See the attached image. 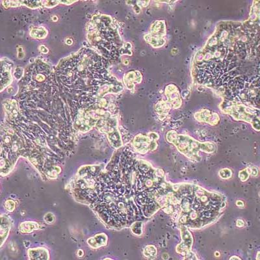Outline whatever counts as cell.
<instances>
[{"label": "cell", "instance_id": "cell-10", "mask_svg": "<svg viewBox=\"0 0 260 260\" xmlns=\"http://www.w3.org/2000/svg\"><path fill=\"white\" fill-rule=\"evenodd\" d=\"M48 35V31L43 27L33 28L30 31V35L35 38H44Z\"/></svg>", "mask_w": 260, "mask_h": 260}, {"label": "cell", "instance_id": "cell-3", "mask_svg": "<svg viewBox=\"0 0 260 260\" xmlns=\"http://www.w3.org/2000/svg\"><path fill=\"white\" fill-rule=\"evenodd\" d=\"M181 242L176 247V252L180 254L185 256L189 251L191 250L193 242V238L191 233L186 226H181L180 228Z\"/></svg>", "mask_w": 260, "mask_h": 260}, {"label": "cell", "instance_id": "cell-7", "mask_svg": "<svg viewBox=\"0 0 260 260\" xmlns=\"http://www.w3.org/2000/svg\"><path fill=\"white\" fill-rule=\"evenodd\" d=\"M88 244L94 248L106 245L107 242V237L105 233L97 234L94 237L90 238L87 240Z\"/></svg>", "mask_w": 260, "mask_h": 260}, {"label": "cell", "instance_id": "cell-12", "mask_svg": "<svg viewBox=\"0 0 260 260\" xmlns=\"http://www.w3.org/2000/svg\"><path fill=\"white\" fill-rule=\"evenodd\" d=\"M144 256L149 259H154L157 255V248L154 245H147L143 251Z\"/></svg>", "mask_w": 260, "mask_h": 260}, {"label": "cell", "instance_id": "cell-23", "mask_svg": "<svg viewBox=\"0 0 260 260\" xmlns=\"http://www.w3.org/2000/svg\"><path fill=\"white\" fill-rule=\"evenodd\" d=\"M236 225H237V227H239V228L243 227V226H245V222L243 221L242 219H238V220H237Z\"/></svg>", "mask_w": 260, "mask_h": 260}, {"label": "cell", "instance_id": "cell-27", "mask_svg": "<svg viewBox=\"0 0 260 260\" xmlns=\"http://www.w3.org/2000/svg\"><path fill=\"white\" fill-rule=\"evenodd\" d=\"M230 259H241L239 257H237L236 256H233L230 258Z\"/></svg>", "mask_w": 260, "mask_h": 260}, {"label": "cell", "instance_id": "cell-19", "mask_svg": "<svg viewBox=\"0 0 260 260\" xmlns=\"http://www.w3.org/2000/svg\"><path fill=\"white\" fill-rule=\"evenodd\" d=\"M59 3V2H57V1H47V2H43V3H44V5L45 6V7H48V8H52V7H55V6H56Z\"/></svg>", "mask_w": 260, "mask_h": 260}, {"label": "cell", "instance_id": "cell-11", "mask_svg": "<svg viewBox=\"0 0 260 260\" xmlns=\"http://www.w3.org/2000/svg\"><path fill=\"white\" fill-rule=\"evenodd\" d=\"M38 226L37 223L33 222H23L22 224H20L19 230L20 232L24 233H30L33 232V230H38Z\"/></svg>", "mask_w": 260, "mask_h": 260}, {"label": "cell", "instance_id": "cell-1", "mask_svg": "<svg viewBox=\"0 0 260 260\" xmlns=\"http://www.w3.org/2000/svg\"><path fill=\"white\" fill-rule=\"evenodd\" d=\"M166 139L168 141L174 144L180 152L186 157L196 161L201 158L199 152L213 153L215 150V146L211 142H200L187 135H179L174 131L168 132Z\"/></svg>", "mask_w": 260, "mask_h": 260}, {"label": "cell", "instance_id": "cell-13", "mask_svg": "<svg viewBox=\"0 0 260 260\" xmlns=\"http://www.w3.org/2000/svg\"><path fill=\"white\" fill-rule=\"evenodd\" d=\"M131 230L133 234L136 236H141L142 233V221H136L131 224Z\"/></svg>", "mask_w": 260, "mask_h": 260}, {"label": "cell", "instance_id": "cell-17", "mask_svg": "<svg viewBox=\"0 0 260 260\" xmlns=\"http://www.w3.org/2000/svg\"><path fill=\"white\" fill-rule=\"evenodd\" d=\"M23 73V70L21 68V67H17V69H15L14 75L16 79H21V78L22 76Z\"/></svg>", "mask_w": 260, "mask_h": 260}, {"label": "cell", "instance_id": "cell-29", "mask_svg": "<svg viewBox=\"0 0 260 260\" xmlns=\"http://www.w3.org/2000/svg\"><path fill=\"white\" fill-rule=\"evenodd\" d=\"M259 252H258V253H257V257H256V259H258V256H259Z\"/></svg>", "mask_w": 260, "mask_h": 260}, {"label": "cell", "instance_id": "cell-15", "mask_svg": "<svg viewBox=\"0 0 260 260\" xmlns=\"http://www.w3.org/2000/svg\"><path fill=\"white\" fill-rule=\"evenodd\" d=\"M220 177L224 180H228L232 178V171L228 168H225V169H222L220 171L219 173Z\"/></svg>", "mask_w": 260, "mask_h": 260}, {"label": "cell", "instance_id": "cell-18", "mask_svg": "<svg viewBox=\"0 0 260 260\" xmlns=\"http://www.w3.org/2000/svg\"><path fill=\"white\" fill-rule=\"evenodd\" d=\"M44 220L48 223H52L55 220V217L52 213H48L44 216Z\"/></svg>", "mask_w": 260, "mask_h": 260}, {"label": "cell", "instance_id": "cell-8", "mask_svg": "<svg viewBox=\"0 0 260 260\" xmlns=\"http://www.w3.org/2000/svg\"><path fill=\"white\" fill-rule=\"evenodd\" d=\"M28 256L29 257V259H49L48 252L47 251V250L43 248L29 249L28 250Z\"/></svg>", "mask_w": 260, "mask_h": 260}, {"label": "cell", "instance_id": "cell-14", "mask_svg": "<svg viewBox=\"0 0 260 260\" xmlns=\"http://www.w3.org/2000/svg\"><path fill=\"white\" fill-rule=\"evenodd\" d=\"M250 173H251V168L250 167H247L246 169H243L242 171H240L239 173V177L241 180V181L242 182H245L246 181L249 176H250Z\"/></svg>", "mask_w": 260, "mask_h": 260}, {"label": "cell", "instance_id": "cell-6", "mask_svg": "<svg viewBox=\"0 0 260 260\" xmlns=\"http://www.w3.org/2000/svg\"><path fill=\"white\" fill-rule=\"evenodd\" d=\"M141 78V74L139 72L131 71L124 75V81L126 87L130 90L134 88L136 83L140 82Z\"/></svg>", "mask_w": 260, "mask_h": 260}, {"label": "cell", "instance_id": "cell-20", "mask_svg": "<svg viewBox=\"0 0 260 260\" xmlns=\"http://www.w3.org/2000/svg\"><path fill=\"white\" fill-rule=\"evenodd\" d=\"M185 256L186 257H184V259H198L196 255L191 250L188 252L185 255Z\"/></svg>", "mask_w": 260, "mask_h": 260}, {"label": "cell", "instance_id": "cell-4", "mask_svg": "<svg viewBox=\"0 0 260 260\" xmlns=\"http://www.w3.org/2000/svg\"><path fill=\"white\" fill-rule=\"evenodd\" d=\"M195 119L200 121L209 123L212 125H215L219 122V116L217 113L212 112L207 110H202L196 113L195 115Z\"/></svg>", "mask_w": 260, "mask_h": 260}, {"label": "cell", "instance_id": "cell-16", "mask_svg": "<svg viewBox=\"0 0 260 260\" xmlns=\"http://www.w3.org/2000/svg\"><path fill=\"white\" fill-rule=\"evenodd\" d=\"M5 207L8 212H12L15 208V203L12 200H7L5 202Z\"/></svg>", "mask_w": 260, "mask_h": 260}, {"label": "cell", "instance_id": "cell-2", "mask_svg": "<svg viewBox=\"0 0 260 260\" xmlns=\"http://www.w3.org/2000/svg\"><path fill=\"white\" fill-rule=\"evenodd\" d=\"M133 146L137 152L145 154L155 150L157 145L155 140L152 139L149 136L146 137L139 134L134 139Z\"/></svg>", "mask_w": 260, "mask_h": 260}, {"label": "cell", "instance_id": "cell-21", "mask_svg": "<svg viewBox=\"0 0 260 260\" xmlns=\"http://www.w3.org/2000/svg\"><path fill=\"white\" fill-rule=\"evenodd\" d=\"M17 52H18V54H17L18 58L19 59H23L25 55L22 46H18V48H17Z\"/></svg>", "mask_w": 260, "mask_h": 260}, {"label": "cell", "instance_id": "cell-9", "mask_svg": "<svg viewBox=\"0 0 260 260\" xmlns=\"http://www.w3.org/2000/svg\"><path fill=\"white\" fill-rule=\"evenodd\" d=\"M150 35H152L162 37V35L165 33V26L164 22H155L150 28Z\"/></svg>", "mask_w": 260, "mask_h": 260}, {"label": "cell", "instance_id": "cell-28", "mask_svg": "<svg viewBox=\"0 0 260 260\" xmlns=\"http://www.w3.org/2000/svg\"><path fill=\"white\" fill-rule=\"evenodd\" d=\"M215 256H220L219 252H215Z\"/></svg>", "mask_w": 260, "mask_h": 260}, {"label": "cell", "instance_id": "cell-25", "mask_svg": "<svg viewBox=\"0 0 260 260\" xmlns=\"http://www.w3.org/2000/svg\"><path fill=\"white\" fill-rule=\"evenodd\" d=\"M236 205L238 207H243L245 206V203H244V202H242V200H237V202H236Z\"/></svg>", "mask_w": 260, "mask_h": 260}, {"label": "cell", "instance_id": "cell-24", "mask_svg": "<svg viewBox=\"0 0 260 260\" xmlns=\"http://www.w3.org/2000/svg\"><path fill=\"white\" fill-rule=\"evenodd\" d=\"M40 50L42 52V53H43V54H47L48 52V48L46 46H43V45H42V46H40Z\"/></svg>", "mask_w": 260, "mask_h": 260}, {"label": "cell", "instance_id": "cell-22", "mask_svg": "<svg viewBox=\"0 0 260 260\" xmlns=\"http://www.w3.org/2000/svg\"><path fill=\"white\" fill-rule=\"evenodd\" d=\"M251 168V173L250 175L252 176H257V174H258V170L257 169V168L255 166L253 167H250Z\"/></svg>", "mask_w": 260, "mask_h": 260}, {"label": "cell", "instance_id": "cell-26", "mask_svg": "<svg viewBox=\"0 0 260 260\" xmlns=\"http://www.w3.org/2000/svg\"><path fill=\"white\" fill-rule=\"evenodd\" d=\"M162 257H163V259H168L169 258V254H168L165 253V254H163Z\"/></svg>", "mask_w": 260, "mask_h": 260}, {"label": "cell", "instance_id": "cell-5", "mask_svg": "<svg viewBox=\"0 0 260 260\" xmlns=\"http://www.w3.org/2000/svg\"><path fill=\"white\" fill-rule=\"evenodd\" d=\"M13 64L12 62L5 61L2 60V90L8 86L12 81L11 69Z\"/></svg>", "mask_w": 260, "mask_h": 260}]
</instances>
